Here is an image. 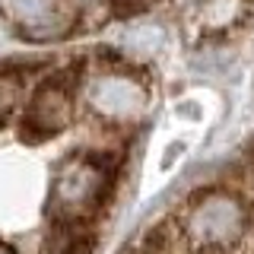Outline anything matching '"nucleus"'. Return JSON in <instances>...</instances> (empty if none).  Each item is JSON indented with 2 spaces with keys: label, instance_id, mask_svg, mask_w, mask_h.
Listing matches in <instances>:
<instances>
[{
  "label": "nucleus",
  "instance_id": "1",
  "mask_svg": "<svg viewBox=\"0 0 254 254\" xmlns=\"http://www.w3.org/2000/svg\"><path fill=\"white\" fill-rule=\"evenodd\" d=\"M121 254H254V159L190 188Z\"/></svg>",
  "mask_w": 254,
  "mask_h": 254
}]
</instances>
